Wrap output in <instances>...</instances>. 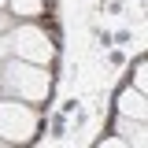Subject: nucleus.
<instances>
[{
    "mask_svg": "<svg viewBox=\"0 0 148 148\" xmlns=\"http://www.w3.org/2000/svg\"><path fill=\"white\" fill-rule=\"evenodd\" d=\"M0 85L8 96L15 100H26V104H45L48 100V89H52V78L45 71V63H26V59H11L4 63V74H0Z\"/></svg>",
    "mask_w": 148,
    "mask_h": 148,
    "instance_id": "f257e3e1",
    "label": "nucleus"
},
{
    "mask_svg": "<svg viewBox=\"0 0 148 148\" xmlns=\"http://www.w3.org/2000/svg\"><path fill=\"white\" fill-rule=\"evenodd\" d=\"M37 126H41V111L37 104H26V100H0V141L4 145H26L37 137Z\"/></svg>",
    "mask_w": 148,
    "mask_h": 148,
    "instance_id": "f03ea898",
    "label": "nucleus"
},
{
    "mask_svg": "<svg viewBox=\"0 0 148 148\" xmlns=\"http://www.w3.org/2000/svg\"><path fill=\"white\" fill-rule=\"evenodd\" d=\"M8 45H15V59H26V63H48L52 52H56L52 41L45 37V30L37 26L34 18H18V26L11 22Z\"/></svg>",
    "mask_w": 148,
    "mask_h": 148,
    "instance_id": "7ed1b4c3",
    "label": "nucleus"
},
{
    "mask_svg": "<svg viewBox=\"0 0 148 148\" xmlns=\"http://www.w3.org/2000/svg\"><path fill=\"white\" fill-rule=\"evenodd\" d=\"M115 104H119V115H130V119H141V122H145V92L141 89L122 85L119 96H115Z\"/></svg>",
    "mask_w": 148,
    "mask_h": 148,
    "instance_id": "20e7f679",
    "label": "nucleus"
},
{
    "mask_svg": "<svg viewBox=\"0 0 148 148\" xmlns=\"http://www.w3.org/2000/svg\"><path fill=\"white\" fill-rule=\"evenodd\" d=\"M115 126L122 130V141H130V145H145V122H141V119L119 115V119H115Z\"/></svg>",
    "mask_w": 148,
    "mask_h": 148,
    "instance_id": "39448f33",
    "label": "nucleus"
},
{
    "mask_svg": "<svg viewBox=\"0 0 148 148\" xmlns=\"http://www.w3.org/2000/svg\"><path fill=\"white\" fill-rule=\"evenodd\" d=\"M11 18H37L45 15V0H8Z\"/></svg>",
    "mask_w": 148,
    "mask_h": 148,
    "instance_id": "423d86ee",
    "label": "nucleus"
},
{
    "mask_svg": "<svg viewBox=\"0 0 148 148\" xmlns=\"http://www.w3.org/2000/svg\"><path fill=\"white\" fill-rule=\"evenodd\" d=\"M130 85H133V89H141V92H145V56H141V59L133 63V82H130Z\"/></svg>",
    "mask_w": 148,
    "mask_h": 148,
    "instance_id": "0eeeda50",
    "label": "nucleus"
},
{
    "mask_svg": "<svg viewBox=\"0 0 148 148\" xmlns=\"http://www.w3.org/2000/svg\"><path fill=\"white\" fill-rule=\"evenodd\" d=\"M4 4H8V0H0V8H4Z\"/></svg>",
    "mask_w": 148,
    "mask_h": 148,
    "instance_id": "6e6552de",
    "label": "nucleus"
},
{
    "mask_svg": "<svg viewBox=\"0 0 148 148\" xmlns=\"http://www.w3.org/2000/svg\"><path fill=\"white\" fill-rule=\"evenodd\" d=\"M0 145H4V141H0Z\"/></svg>",
    "mask_w": 148,
    "mask_h": 148,
    "instance_id": "1a4fd4ad",
    "label": "nucleus"
}]
</instances>
